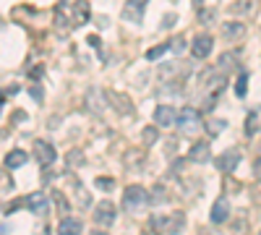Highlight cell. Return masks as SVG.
Returning a JSON list of instances; mask_svg holds the SVG:
<instances>
[{
    "label": "cell",
    "mask_w": 261,
    "mask_h": 235,
    "mask_svg": "<svg viewBox=\"0 0 261 235\" xmlns=\"http://www.w3.org/2000/svg\"><path fill=\"white\" fill-rule=\"evenodd\" d=\"M89 21V6L86 3H58L55 6V24L60 32L65 27H81Z\"/></svg>",
    "instance_id": "obj_1"
},
{
    "label": "cell",
    "mask_w": 261,
    "mask_h": 235,
    "mask_svg": "<svg viewBox=\"0 0 261 235\" xmlns=\"http://www.w3.org/2000/svg\"><path fill=\"white\" fill-rule=\"evenodd\" d=\"M146 201H149V196H146V191L141 186H128L123 191V206H125V212H139Z\"/></svg>",
    "instance_id": "obj_2"
},
{
    "label": "cell",
    "mask_w": 261,
    "mask_h": 235,
    "mask_svg": "<svg viewBox=\"0 0 261 235\" xmlns=\"http://www.w3.org/2000/svg\"><path fill=\"white\" fill-rule=\"evenodd\" d=\"M34 160L42 165V167H47V165H53L55 162V157H58V152H55V146L50 144V141H45V139H37L34 141Z\"/></svg>",
    "instance_id": "obj_3"
},
{
    "label": "cell",
    "mask_w": 261,
    "mask_h": 235,
    "mask_svg": "<svg viewBox=\"0 0 261 235\" xmlns=\"http://www.w3.org/2000/svg\"><path fill=\"white\" fill-rule=\"evenodd\" d=\"M178 125L183 128L186 134H193V131H199V125H201V115L196 108H183L178 113Z\"/></svg>",
    "instance_id": "obj_4"
},
{
    "label": "cell",
    "mask_w": 261,
    "mask_h": 235,
    "mask_svg": "<svg viewBox=\"0 0 261 235\" xmlns=\"http://www.w3.org/2000/svg\"><path fill=\"white\" fill-rule=\"evenodd\" d=\"M151 225H157V227H162L165 232H172L175 235L178 230H183V225H186V217H183V212H175L172 217H151Z\"/></svg>",
    "instance_id": "obj_5"
},
{
    "label": "cell",
    "mask_w": 261,
    "mask_h": 235,
    "mask_svg": "<svg viewBox=\"0 0 261 235\" xmlns=\"http://www.w3.org/2000/svg\"><path fill=\"white\" fill-rule=\"evenodd\" d=\"M201 84H206L214 94H222V89H225V73H220V68H206L201 73Z\"/></svg>",
    "instance_id": "obj_6"
},
{
    "label": "cell",
    "mask_w": 261,
    "mask_h": 235,
    "mask_svg": "<svg viewBox=\"0 0 261 235\" xmlns=\"http://www.w3.org/2000/svg\"><path fill=\"white\" fill-rule=\"evenodd\" d=\"M94 222L97 225H113L115 222V204L113 201H99L94 206Z\"/></svg>",
    "instance_id": "obj_7"
},
{
    "label": "cell",
    "mask_w": 261,
    "mask_h": 235,
    "mask_svg": "<svg viewBox=\"0 0 261 235\" xmlns=\"http://www.w3.org/2000/svg\"><path fill=\"white\" fill-rule=\"evenodd\" d=\"M24 204L29 206V212H34V215H47L50 212V201H47V196L42 194V191H34L32 196H27Z\"/></svg>",
    "instance_id": "obj_8"
},
{
    "label": "cell",
    "mask_w": 261,
    "mask_h": 235,
    "mask_svg": "<svg viewBox=\"0 0 261 235\" xmlns=\"http://www.w3.org/2000/svg\"><path fill=\"white\" fill-rule=\"evenodd\" d=\"M178 120V113H175V108H170V105H157L154 108V123L157 125H162V128H170L172 123Z\"/></svg>",
    "instance_id": "obj_9"
},
{
    "label": "cell",
    "mask_w": 261,
    "mask_h": 235,
    "mask_svg": "<svg viewBox=\"0 0 261 235\" xmlns=\"http://www.w3.org/2000/svg\"><path fill=\"white\" fill-rule=\"evenodd\" d=\"M227 217H230V201L222 196V199H217L214 206H212V222L222 225V222H227Z\"/></svg>",
    "instance_id": "obj_10"
},
{
    "label": "cell",
    "mask_w": 261,
    "mask_h": 235,
    "mask_svg": "<svg viewBox=\"0 0 261 235\" xmlns=\"http://www.w3.org/2000/svg\"><path fill=\"white\" fill-rule=\"evenodd\" d=\"M238 162H241V152H235V149H227V152L220 154V160H217V167H220L222 173H232V170L238 167Z\"/></svg>",
    "instance_id": "obj_11"
},
{
    "label": "cell",
    "mask_w": 261,
    "mask_h": 235,
    "mask_svg": "<svg viewBox=\"0 0 261 235\" xmlns=\"http://www.w3.org/2000/svg\"><path fill=\"white\" fill-rule=\"evenodd\" d=\"M212 45H214V39H212L209 34H201V37H196V39H193V47H191V50H193L196 58L201 60V58H206V55L212 53Z\"/></svg>",
    "instance_id": "obj_12"
},
{
    "label": "cell",
    "mask_w": 261,
    "mask_h": 235,
    "mask_svg": "<svg viewBox=\"0 0 261 235\" xmlns=\"http://www.w3.org/2000/svg\"><path fill=\"white\" fill-rule=\"evenodd\" d=\"M107 99L115 105L118 113H123V115H130V113H134V105H130V99H128L125 94H120V92H107Z\"/></svg>",
    "instance_id": "obj_13"
},
{
    "label": "cell",
    "mask_w": 261,
    "mask_h": 235,
    "mask_svg": "<svg viewBox=\"0 0 261 235\" xmlns=\"http://www.w3.org/2000/svg\"><path fill=\"white\" fill-rule=\"evenodd\" d=\"M81 230H84L81 220H73V217H63L60 225H58V232L60 235H81Z\"/></svg>",
    "instance_id": "obj_14"
},
{
    "label": "cell",
    "mask_w": 261,
    "mask_h": 235,
    "mask_svg": "<svg viewBox=\"0 0 261 235\" xmlns=\"http://www.w3.org/2000/svg\"><path fill=\"white\" fill-rule=\"evenodd\" d=\"M209 157H212V152H209V144H206V141L193 144L191 152H188V160H191V162H206Z\"/></svg>",
    "instance_id": "obj_15"
},
{
    "label": "cell",
    "mask_w": 261,
    "mask_h": 235,
    "mask_svg": "<svg viewBox=\"0 0 261 235\" xmlns=\"http://www.w3.org/2000/svg\"><path fill=\"white\" fill-rule=\"evenodd\" d=\"M27 160H29V154L24 152V149H13V152H8L6 154V167H21V165H27Z\"/></svg>",
    "instance_id": "obj_16"
},
{
    "label": "cell",
    "mask_w": 261,
    "mask_h": 235,
    "mask_svg": "<svg viewBox=\"0 0 261 235\" xmlns=\"http://www.w3.org/2000/svg\"><path fill=\"white\" fill-rule=\"evenodd\" d=\"M217 66H220L222 71H232V68L241 66V55H238V53H222V55H220V63H217Z\"/></svg>",
    "instance_id": "obj_17"
},
{
    "label": "cell",
    "mask_w": 261,
    "mask_h": 235,
    "mask_svg": "<svg viewBox=\"0 0 261 235\" xmlns=\"http://www.w3.org/2000/svg\"><path fill=\"white\" fill-rule=\"evenodd\" d=\"M144 8H146V3H128V6L123 8V18H128V21H141Z\"/></svg>",
    "instance_id": "obj_18"
},
{
    "label": "cell",
    "mask_w": 261,
    "mask_h": 235,
    "mask_svg": "<svg viewBox=\"0 0 261 235\" xmlns=\"http://www.w3.org/2000/svg\"><path fill=\"white\" fill-rule=\"evenodd\" d=\"M13 188H16V183H13L11 173H8V170H0V196H6V194H11Z\"/></svg>",
    "instance_id": "obj_19"
},
{
    "label": "cell",
    "mask_w": 261,
    "mask_h": 235,
    "mask_svg": "<svg viewBox=\"0 0 261 235\" xmlns=\"http://www.w3.org/2000/svg\"><path fill=\"white\" fill-rule=\"evenodd\" d=\"M222 32H225V37H230V39H235V37H243V24H238V21H227V24H222Z\"/></svg>",
    "instance_id": "obj_20"
},
{
    "label": "cell",
    "mask_w": 261,
    "mask_h": 235,
    "mask_svg": "<svg viewBox=\"0 0 261 235\" xmlns=\"http://www.w3.org/2000/svg\"><path fill=\"white\" fill-rule=\"evenodd\" d=\"M206 128H209V134H212V136H217V134H222L225 128H227V120H217V118H214V120L206 123Z\"/></svg>",
    "instance_id": "obj_21"
},
{
    "label": "cell",
    "mask_w": 261,
    "mask_h": 235,
    "mask_svg": "<svg viewBox=\"0 0 261 235\" xmlns=\"http://www.w3.org/2000/svg\"><path fill=\"white\" fill-rule=\"evenodd\" d=\"M235 94L241 97V99L248 94V76H246V73H243L241 79H238V84H235Z\"/></svg>",
    "instance_id": "obj_22"
},
{
    "label": "cell",
    "mask_w": 261,
    "mask_h": 235,
    "mask_svg": "<svg viewBox=\"0 0 261 235\" xmlns=\"http://www.w3.org/2000/svg\"><path fill=\"white\" fill-rule=\"evenodd\" d=\"M149 201H151V204H162V201H167V194H165V188H162V186H154V191H151Z\"/></svg>",
    "instance_id": "obj_23"
},
{
    "label": "cell",
    "mask_w": 261,
    "mask_h": 235,
    "mask_svg": "<svg viewBox=\"0 0 261 235\" xmlns=\"http://www.w3.org/2000/svg\"><path fill=\"white\" fill-rule=\"evenodd\" d=\"M73 186H76V194H79V204H81V206H86V204H89V194L84 191V186H81L79 180H73Z\"/></svg>",
    "instance_id": "obj_24"
},
{
    "label": "cell",
    "mask_w": 261,
    "mask_h": 235,
    "mask_svg": "<svg viewBox=\"0 0 261 235\" xmlns=\"http://www.w3.org/2000/svg\"><path fill=\"white\" fill-rule=\"evenodd\" d=\"M165 50H170V42H167V45H160V47H151V50L146 53V60H157Z\"/></svg>",
    "instance_id": "obj_25"
},
{
    "label": "cell",
    "mask_w": 261,
    "mask_h": 235,
    "mask_svg": "<svg viewBox=\"0 0 261 235\" xmlns=\"http://www.w3.org/2000/svg\"><path fill=\"white\" fill-rule=\"evenodd\" d=\"M94 186L102 188V191H113V188H115V180H113V178H97Z\"/></svg>",
    "instance_id": "obj_26"
},
{
    "label": "cell",
    "mask_w": 261,
    "mask_h": 235,
    "mask_svg": "<svg viewBox=\"0 0 261 235\" xmlns=\"http://www.w3.org/2000/svg\"><path fill=\"white\" fill-rule=\"evenodd\" d=\"M144 144H154L157 141V128H144Z\"/></svg>",
    "instance_id": "obj_27"
},
{
    "label": "cell",
    "mask_w": 261,
    "mask_h": 235,
    "mask_svg": "<svg viewBox=\"0 0 261 235\" xmlns=\"http://www.w3.org/2000/svg\"><path fill=\"white\" fill-rule=\"evenodd\" d=\"M199 21H204V24H212V21H214V11H209V8H199Z\"/></svg>",
    "instance_id": "obj_28"
},
{
    "label": "cell",
    "mask_w": 261,
    "mask_h": 235,
    "mask_svg": "<svg viewBox=\"0 0 261 235\" xmlns=\"http://www.w3.org/2000/svg\"><path fill=\"white\" fill-rule=\"evenodd\" d=\"M170 50H175V53H183V50H186V39H183V37H175V39L170 42Z\"/></svg>",
    "instance_id": "obj_29"
},
{
    "label": "cell",
    "mask_w": 261,
    "mask_h": 235,
    "mask_svg": "<svg viewBox=\"0 0 261 235\" xmlns=\"http://www.w3.org/2000/svg\"><path fill=\"white\" fill-rule=\"evenodd\" d=\"M29 94H32L37 102H42V99H45V94H42V89L37 87V84H34V87H29Z\"/></svg>",
    "instance_id": "obj_30"
},
{
    "label": "cell",
    "mask_w": 261,
    "mask_h": 235,
    "mask_svg": "<svg viewBox=\"0 0 261 235\" xmlns=\"http://www.w3.org/2000/svg\"><path fill=\"white\" fill-rule=\"evenodd\" d=\"M53 196H55V201H58V206H60L63 212H68V204H65V199H63V196L58 194V191H55V194H53Z\"/></svg>",
    "instance_id": "obj_31"
},
{
    "label": "cell",
    "mask_w": 261,
    "mask_h": 235,
    "mask_svg": "<svg viewBox=\"0 0 261 235\" xmlns=\"http://www.w3.org/2000/svg\"><path fill=\"white\" fill-rule=\"evenodd\" d=\"M253 125H256V115H251V118H248V128H246V134H248V136H251V134L256 131Z\"/></svg>",
    "instance_id": "obj_32"
},
{
    "label": "cell",
    "mask_w": 261,
    "mask_h": 235,
    "mask_svg": "<svg viewBox=\"0 0 261 235\" xmlns=\"http://www.w3.org/2000/svg\"><path fill=\"white\" fill-rule=\"evenodd\" d=\"M253 175H256V178H261V160H256V162H253Z\"/></svg>",
    "instance_id": "obj_33"
},
{
    "label": "cell",
    "mask_w": 261,
    "mask_h": 235,
    "mask_svg": "<svg viewBox=\"0 0 261 235\" xmlns=\"http://www.w3.org/2000/svg\"><path fill=\"white\" fill-rule=\"evenodd\" d=\"M16 92H18V87H16V84H11V87L6 89V94H16Z\"/></svg>",
    "instance_id": "obj_34"
},
{
    "label": "cell",
    "mask_w": 261,
    "mask_h": 235,
    "mask_svg": "<svg viewBox=\"0 0 261 235\" xmlns=\"http://www.w3.org/2000/svg\"><path fill=\"white\" fill-rule=\"evenodd\" d=\"M141 235H160V232H157V230H151V227H149V230H144Z\"/></svg>",
    "instance_id": "obj_35"
},
{
    "label": "cell",
    "mask_w": 261,
    "mask_h": 235,
    "mask_svg": "<svg viewBox=\"0 0 261 235\" xmlns=\"http://www.w3.org/2000/svg\"><path fill=\"white\" fill-rule=\"evenodd\" d=\"M0 110H3V94H0Z\"/></svg>",
    "instance_id": "obj_36"
},
{
    "label": "cell",
    "mask_w": 261,
    "mask_h": 235,
    "mask_svg": "<svg viewBox=\"0 0 261 235\" xmlns=\"http://www.w3.org/2000/svg\"><path fill=\"white\" fill-rule=\"evenodd\" d=\"M92 235H107V232H99V230H97V232H92Z\"/></svg>",
    "instance_id": "obj_37"
},
{
    "label": "cell",
    "mask_w": 261,
    "mask_h": 235,
    "mask_svg": "<svg viewBox=\"0 0 261 235\" xmlns=\"http://www.w3.org/2000/svg\"><path fill=\"white\" fill-rule=\"evenodd\" d=\"M258 235H261V232H258Z\"/></svg>",
    "instance_id": "obj_38"
}]
</instances>
